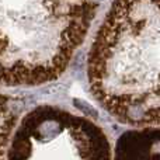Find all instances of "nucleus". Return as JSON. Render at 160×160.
<instances>
[{
	"mask_svg": "<svg viewBox=\"0 0 160 160\" xmlns=\"http://www.w3.org/2000/svg\"><path fill=\"white\" fill-rule=\"evenodd\" d=\"M105 0H0V87H38L69 69Z\"/></svg>",
	"mask_w": 160,
	"mask_h": 160,
	"instance_id": "nucleus-1",
	"label": "nucleus"
},
{
	"mask_svg": "<svg viewBox=\"0 0 160 160\" xmlns=\"http://www.w3.org/2000/svg\"><path fill=\"white\" fill-rule=\"evenodd\" d=\"M105 131L83 111L37 105L20 118L6 160H112Z\"/></svg>",
	"mask_w": 160,
	"mask_h": 160,
	"instance_id": "nucleus-2",
	"label": "nucleus"
}]
</instances>
